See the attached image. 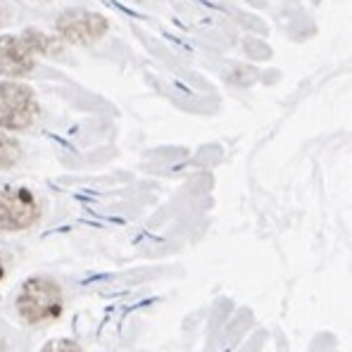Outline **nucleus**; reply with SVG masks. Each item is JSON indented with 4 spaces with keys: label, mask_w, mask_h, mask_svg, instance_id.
I'll use <instances>...</instances> for the list:
<instances>
[{
    "label": "nucleus",
    "mask_w": 352,
    "mask_h": 352,
    "mask_svg": "<svg viewBox=\"0 0 352 352\" xmlns=\"http://www.w3.org/2000/svg\"><path fill=\"white\" fill-rule=\"evenodd\" d=\"M17 312L29 324H45L58 319L62 312L60 286L45 276L29 278L17 298Z\"/></svg>",
    "instance_id": "1"
},
{
    "label": "nucleus",
    "mask_w": 352,
    "mask_h": 352,
    "mask_svg": "<svg viewBox=\"0 0 352 352\" xmlns=\"http://www.w3.org/2000/svg\"><path fill=\"white\" fill-rule=\"evenodd\" d=\"M38 214V203L29 188H5L0 193V231H24Z\"/></svg>",
    "instance_id": "2"
},
{
    "label": "nucleus",
    "mask_w": 352,
    "mask_h": 352,
    "mask_svg": "<svg viewBox=\"0 0 352 352\" xmlns=\"http://www.w3.org/2000/svg\"><path fill=\"white\" fill-rule=\"evenodd\" d=\"M34 93L19 84H0V126L24 129L34 122L36 115Z\"/></svg>",
    "instance_id": "3"
},
{
    "label": "nucleus",
    "mask_w": 352,
    "mask_h": 352,
    "mask_svg": "<svg viewBox=\"0 0 352 352\" xmlns=\"http://www.w3.org/2000/svg\"><path fill=\"white\" fill-rule=\"evenodd\" d=\"M107 29V22L100 14L86 12V10H67L58 19V31L62 38L72 43H93Z\"/></svg>",
    "instance_id": "4"
},
{
    "label": "nucleus",
    "mask_w": 352,
    "mask_h": 352,
    "mask_svg": "<svg viewBox=\"0 0 352 352\" xmlns=\"http://www.w3.org/2000/svg\"><path fill=\"white\" fill-rule=\"evenodd\" d=\"M34 69V50L14 36L0 38V74L24 76Z\"/></svg>",
    "instance_id": "5"
},
{
    "label": "nucleus",
    "mask_w": 352,
    "mask_h": 352,
    "mask_svg": "<svg viewBox=\"0 0 352 352\" xmlns=\"http://www.w3.org/2000/svg\"><path fill=\"white\" fill-rule=\"evenodd\" d=\"M24 43H27L31 50H38V53H45V55L60 53V43H55L53 38H48L45 34H38V31H27Z\"/></svg>",
    "instance_id": "6"
},
{
    "label": "nucleus",
    "mask_w": 352,
    "mask_h": 352,
    "mask_svg": "<svg viewBox=\"0 0 352 352\" xmlns=\"http://www.w3.org/2000/svg\"><path fill=\"white\" fill-rule=\"evenodd\" d=\"M19 157V146L17 141H12L10 136L0 133V169H8L17 162Z\"/></svg>",
    "instance_id": "7"
},
{
    "label": "nucleus",
    "mask_w": 352,
    "mask_h": 352,
    "mask_svg": "<svg viewBox=\"0 0 352 352\" xmlns=\"http://www.w3.org/2000/svg\"><path fill=\"white\" fill-rule=\"evenodd\" d=\"M43 352H81V348L72 340H53L43 348Z\"/></svg>",
    "instance_id": "8"
},
{
    "label": "nucleus",
    "mask_w": 352,
    "mask_h": 352,
    "mask_svg": "<svg viewBox=\"0 0 352 352\" xmlns=\"http://www.w3.org/2000/svg\"><path fill=\"white\" fill-rule=\"evenodd\" d=\"M3 274H5V267H3V255H0V278H3Z\"/></svg>",
    "instance_id": "9"
},
{
    "label": "nucleus",
    "mask_w": 352,
    "mask_h": 352,
    "mask_svg": "<svg viewBox=\"0 0 352 352\" xmlns=\"http://www.w3.org/2000/svg\"><path fill=\"white\" fill-rule=\"evenodd\" d=\"M3 348H5V340H3V338H0V352H3Z\"/></svg>",
    "instance_id": "10"
}]
</instances>
